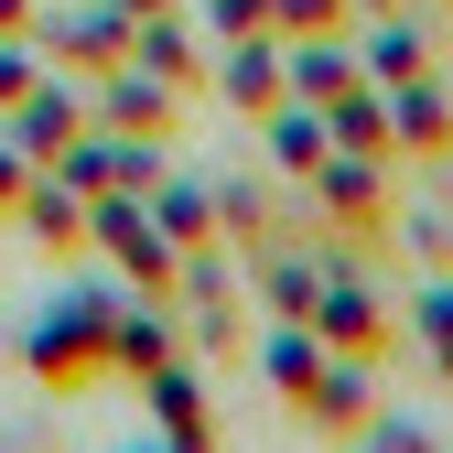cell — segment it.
Returning a JSON list of instances; mask_svg holds the SVG:
<instances>
[{
	"mask_svg": "<svg viewBox=\"0 0 453 453\" xmlns=\"http://www.w3.org/2000/svg\"><path fill=\"white\" fill-rule=\"evenodd\" d=\"M12 184H22V151H0V195H12Z\"/></svg>",
	"mask_w": 453,
	"mask_h": 453,
	"instance_id": "cell-1",
	"label": "cell"
}]
</instances>
